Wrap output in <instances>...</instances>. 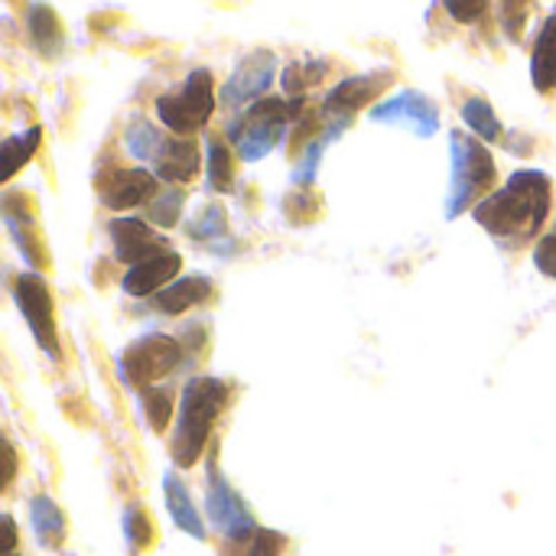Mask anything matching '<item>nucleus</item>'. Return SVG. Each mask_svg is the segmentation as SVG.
I'll use <instances>...</instances> for the list:
<instances>
[{"mask_svg": "<svg viewBox=\"0 0 556 556\" xmlns=\"http://www.w3.org/2000/svg\"><path fill=\"white\" fill-rule=\"evenodd\" d=\"M199 147L189 137L179 134H166V140L160 143L156 156H153V173L163 182H189L199 173Z\"/></svg>", "mask_w": 556, "mask_h": 556, "instance_id": "15", "label": "nucleus"}, {"mask_svg": "<svg viewBox=\"0 0 556 556\" xmlns=\"http://www.w3.org/2000/svg\"><path fill=\"white\" fill-rule=\"evenodd\" d=\"M101 202L114 212L147 205L156 195V173L147 169H108L98 182Z\"/></svg>", "mask_w": 556, "mask_h": 556, "instance_id": "12", "label": "nucleus"}, {"mask_svg": "<svg viewBox=\"0 0 556 556\" xmlns=\"http://www.w3.org/2000/svg\"><path fill=\"white\" fill-rule=\"evenodd\" d=\"M153 521H150V515L143 511V505H130L127 511H124V538H127V547L134 551V554H140V551H147L150 544H153Z\"/></svg>", "mask_w": 556, "mask_h": 556, "instance_id": "29", "label": "nucleus"}, {"mask_svg": "<svg viewBox=\"0 0 556 556\" xmlns=\"http://www.w3.org/2000/svg\"><path fill=\"white\" fill-rule=\"evenodd\" d=\"M186 349L179 339H169L163 332H150L134 339L124 352H121V381L134 391H147L153 388L160 378H166L179 362H182Z\"/></svg>", "mask_w": 556, "mask_h": 556, "instance_id": "6", "label": "nucleus"}, {"mask_svg": "<svg viewBox=\"0 0 556 556\" xmlns=\"http://www.w3.org/2000/svg\"><path fill=\"white\" fill-rule=\"evenodd\" d=\"M29 528L46 551H59L65 541V518L49 495L29 498Z\"/></svg>", "mask_w": 556, "mask_h": 556, "instance_id": "20", "label": "nucleus"}, {"mask_svg": "<svg viewBox=\"0 0 556 556\" xmlns=\"http://www.w3.org/2000/svg\"><path fill=\"white\" fill-rule=\"evenodd\" d=\"M26 33H29L33 49L42 59H55L62 52V46H65L62 20H59V13L49 3H29V10H26Z\"/></svg>", "mask_w": 556, "mask_h": 556, "instance_id": "17", "label": "nucleus"}, {"mask_svg": "<svg viewBox=\"0 0 556 556\" xmlns=\"http://www.w3.org/2000/svg\"><path fill=\"white\" fill-rule=\"evenodd\" d=\"M212 296V280L202 274H189L182 280H173L169 287H163L156 296H150L153 309H160L163 316H182L195 306H202Z\"/></svg>", "mask_w": 556, "mask_h": 556, "instance_id": "16", "label": "nucleus"}, {"mask_svg": "<svg viewBox=\"0 0 556 556\" xmlns=\"http://www.w3.org/2000/svg\"><path fill=\"white\" fill-rule=\"evenodd\" d=\"M212 114H215V78L208 68H192L176 91L156 98L160 124L179 137L202 130L212 121Z\"/></svg>", "mask_w": 556, "mask_h": 556, "instance_id": "5", "label": "nucleus"}, {"mask_svg": "<svg viewBox=\"0 0 556 556\" xmlns=\"http://www.w3.org/2000/svg\"><path fill=\"white\" fill-rule=\"evenodd\" d=\"M166 140L163 130H156V124H150L147 117H134L124 130V147L134 160H143V163H153L160 143Z\"/></svg>", "mask_w": 556, "mask_h": 556, "instance_id": "24", "label": "nucleus"}, {"mask_svg": "<svg viewBox=\"0 0 556 556\" xmlns=\"http://www.w3.org/2000/svg\"><path fill=\"white\" fill-rule=\"evenodd\" d=\"M534 267L544 274V277H551L556 280V222L554 228L538 241V248H534Z\"/></svg>", "mask_w": 556, "mask_h": 556, "instance_id": "32", "label": "nucleus"}, {"mask_svg": "<svg viewBox=\"0 0 556 556\" xmlns=\"http://www.w3.org/2000/svg\"><path fill=\"white\" fill-rule=\"evenodd\" d=\"M463 121H466L469 134H476L482 143H498L502 134H505V127H502L495 108H492L485 98H479V94L463 101Z\"/></svg>", "mask_w": 556, "mask_h": 556, "instance_id": "21", "label": "nucleus"}, {"mask_svg": "<svg viewBox=\"0 0 556 556\" xmlns=\"http://www.w3.org/2000/svg\"><path fill=\"white\" fill-rule=\"evenodd\" d=\"M531 81L541 94L556 91V13H551L538 33L534 52H531Z\"/></svg>", "mask_w": 556, "mask_h": 556, "instance_id": "19", "label": "nucleus"}, {"mask_svg": "<svg viewBox=\"0 0 556 556\" xmlns=\"http://www.w3.org/2000/svg\"><path fill=\"white\" fill-rule=\"evenodd\" d=\"M3 456H7V472H3V489H7L10 479H13V472H16V453H13L10 443H3Z\"/></svg>", "mask_w": 556, "mask_h": 556, "instance_id": "34", "label": "nucleus"}, {"mask_svg": "<svg viewBox=\"0 0 556 556\" xmlns=\"http://www.w3.org/2000/svg\"><path fill=\"white\" fill-rule=\"evenodd\" d=\"M7 556H16V554H7Z\"/></svg>", "mask_w": 556, "mask_h": 556, "instance_id": "36", "label": "nucleus"}, {"mask_svg": "<svg viewBox=\"0 0 556 556\" xmlns=\"http://www.w3.org/2000/svg\"><path fill=\"white\" fill-rule=\"evenodd\" d=\"M225 404H228V384L218 378L202 375L182 388L179 410H176V433L169 443L173 463L179 469H192L202 459L208 437L215 430V420L222 417Z\"/></svg>", "mask_w": 556, "mask_h": 556, "instance_id": "2", "label": "nucleus"}, {"mask_svg": "<svg viewBox=\"0 0 556 556\" xmlns=\"http://www.w3.org/2000/svg\"><path fill=\"white\" fill-rule=\"evenodd\" d=\"M182 270V257L176 251H156L137 264H130V270L124 274L121 287L127 296H137V300H147V296H156L163 287H169Z\"/></svg>", "mask_w": 556, "mask_h": 556, "instance_id": "13", "label": "nucleus"}, {"mask_svg": "<svg viewBox=\"0 0 556 556\" xmlns=\"http://www.w3.org/2000/svg\"><path fill=\"white\" fill-rule=\"evenodd\" d=\"M108 235H111V244H114V257L121 264H137L156 251H166V238H160L143 218H134V215H124V218H114L108 225Z\"/></svg>", "mask_w": 556, "mask_h": 556, "instance_id": "14", "label": "nucleus"}, {"mask_svg": "<svg viewBox=\"0 0 556 556\" xmlns=\"http://www.w3.org/2000/svg\"><path fill=\"white\" fill-rule=\"evenodd\" d=\"M440 3L456 23H479L492 0H440Z\"/></svg>", "mask_w": 556, "mask_h": 556, "instance_id": "31", "label": "nucleus"}, {"mask_svg": "<svg viewBox=\"0 0 556 556\" xmlns=\"http://www.w3.org/2000/svg\"><path fill=\"white\" fill-rule=\"evenodd\" d=\"M186 231H189V238L192 241H222L225 235H228V215H225V205H218V202H208L189 225H186Z\"/></svg>", "mask_w": 556, "mask_h": 556, "instance_id": "25", "label": "nucleus"}, {"mask_svg": "<svg viewBox=\"0 0 556 556\" xmlns=\"http://www.w3.org/2000/svg\"><path fill=\"white\" fill-rule=\"evenodd\" d=\"M554 182L541 169H518L502 189L472 208V218L505 244H525L541 235L551 215Z\"/></svg>", "mask_w": 556, "mask_h": 556, "instance_id": "1", "label": "nucleus"}, {"mask_svg": "<svg viewBox=\"0 0 556 556\" xmlns=\"http://www.w3.org/2000/svg\"><path fill=\"white\" fill-rule=\"evenodd\" d=\"M306 114V98H261L228 124V140L244 163L264 160L293 121Z\"/></svg>", "mask_w": 556, "mask_h": 556, "instance_id": "3", "label": "nucleus"}, {"mask_svg": "<svg viewBox=\"0 0 556 556\" xmlns=\"http://www.w3.org/2000/svg\"><path fill=\"white\" fill-rule=\"evenodd\" d=\"M163 495H166V508H169V518L176 521V528L186 531V534L195 538V541H205V538H208L205 521H202V515L195 511L189 489H186L173 472L163 476Z\"/></svg>", "mask_w": 556, "mask_h": 556, "instance_id": "18", "label": "nucleus"}, {"mask_svg": "<svg viewBox=\"0 0 556 556\" xmlns=\"http://www.w3.org/2000/svg\"><path fill=\"white\" fill-rule=\"evenodd\" d=\"M205 511H208V521L228 538V544L248 547L251 538L257 534V525H254L248 505L228 485V479L218 472V466H208V476H205Z\"/></svg>", "mask_w": 556, "mask_h": 556, "instance_id": "7", "label": "nucleus"}, {"mask_svg": "<svg viewBox=\"0 0 556 556\" xmlns=\"http://www.w3.org/2000/svg\"><path fill=\"white\" fill-rule=\"evenodd\" d=\"M531 3L534 0H498V20H502V29H505V36L511 42L521 39L528 13H531Z\"/></svg>", "mask_w": 556, "mask_h": 556, "instance_id": "30", "label": "nucleus"}, {"mask_svg": "<svg viewBox=\"0 0 556 556\" xmlns=\"http://www.w3.org/2000/svg\"><path fill=\"white\" fill-rule=\"evenodd\" d=\"M287 547V538L267 528H257V534L248 544V556H280Z\"/></svg>", "mask_w": 556, "mask_h": 556, "instance_id": "33", "label": "nucleus"}, {"mask_svg": "<svg viewBox=\"0 0 556 556\" xmlns=\"http://www.w3.org/2000/svg\"><path fill=\"white\" fill-rule=\"evenodd\" d=\"M326 68H329V65H326L323 59H300V62H290V65L283 68V88H287V94L303 98L306 88H313V85L323 81Z\"/></svg>", "mask_w": 556, "mask_h": 556, "instance_id": "26", "label": "nucleus"}, {"mask_svg": "<svg viewBox=\"0 0 556 556\" xmlns=\"http://www.w3.org/2000/svg\"><path fill=\"white\" fill-rule=\"evenodd\" d=\"M182 205H186V192L182 189H166V192H156L150 202H147V218L156 222L160 228H173L182 215Z\"/></svg>", "mask_w": 556, "mask_h": 556, "instance_id": "27", "label": "nucleus"}, {"mask_svg": "<svg viewBox=\"0 0 556 556\" xmlns=\"http://www.w3.org/2000/svg\"><path fill=\"white\" fill-rule=\"evenodd\" d=\"M368 117L375 124H404L417 137H437V130H440V108L424 91H414V88H404V91L371 104Z\"/></svg>", "mask_w": 556, "mask_h": 556, "instance_id": "9", "label": "nucleus"}, {"mask_svg": "<svg viewBox=\"0 0 556 556\" xmlns=\"http://www.w3.org/2000/svg\"><path fill=\"white\" fill-rule=\"evenodd\" d=\"M205 176H208V189L225 195L235 189V153L228 150V143L222 140H208L205 147Z\"/></svg>", "mask_w": 556, "mask_h": 556, "instance_id": "23", "label": "nucleus"}, {"mask_svg": "<svg viewBox=\"0 0 556 556\" xmlns=\"http://www.w3.org/2000/svg\"><path fill=\"white\" fill-rule=\"evenodd\" d=\"M39 143H42V127H29L23 134L7 137L3 140V150H0V156H3V173L0 176L3 179H13L20 173V166H26L33 160V153L39 150Z\"/></svg>", "mask_w": 556, "mask_h": 556, "instance_id": "22", "label": "nucleus"}, {"mask_svg": "<svg viewBox=\"0 0 556 556\" xmlns=\"http://www.w3.org/2000/svg\"><path fill=\"white\" fill-rule=\"evenodd\" d=\"M140 401H143V417H147L150 430L163 433L173 420V394L166 388H147V391H140Z\"/></svg>", "mask_w": 556, "mask_h": 556, "instance_id": "28", "label": "nucleus"}, {"mask_svg": "<svg viewBox=\"0 0 556 556\" xmlns=\"http://www.w3.org/2000/svg\"><path fill=\"white\" fill-rule=\"evenodd\" d=\"M277 72V55L270 49H254L251 55H244L238 62V68L231 72V78L222 88V104L225 108H244L251 101H261V94L270 88Z\"/></svg>", "mask_w": 556, "mask_h": 556, "instance_id": "11", "label": "nucleus"}, {"mask_svg": "<svg viewBox=\"0 0 556 556\" xmlns=\"http://www.w3.org/2000/svg\"><path fill=\"white\" fill-rule=\"evenodd\" d=\"M450 192H446V218H459L492 195L498 169L489 147L463 130L450 134Z\"/></svg>", "mask_w": 556, "mask_h": 556, "instance_id": "4", "label": "nucleus"}, {"mask_svg": "<svg viewBox=\"0 0 556 556\" xmlns=\"http://www.w3.org/2000/svg\"><path fill=\"white\" fill-rule=\"evenodd\" d=\"M13 547H16V528H13L10 518H3V551L13 554Z\"/></svg>", "mask_w": 556, "mask_h": 556, "instance_id": "35", "label": "nucleus"}, {"mask_svg": "<svg viewBox=\"0 0 556 556\" xmlns=\"http://www.w3.org/2000/svg\"><path fill=\"white\" fill-rule=\"evenodd\" d=\"M13 300L36 339V345L49 355L59 358V339H55V313H52V293L39 274H20L13 283Z\"/></svg>", "mask_w": 556, "mask_h": 556, "instance_id": "8", "label": "nucleus"}, {"mask_svg": "<svg viewBox=\"0 0 556 556\" xmlns=\"http://www.w3.org/2000/svg\"><path fill=\"white\" fill-rule=\"evenodd\" d=\"M391 81H394V72H388V68L342 78V81L323 98V117H326V121H339V124H352V117H355L365 104H371Z\"/></svg>", "mask_w": 556, "mask_h": 556, "instance_id": "10", "label": "nucleus"}]
</instances>
